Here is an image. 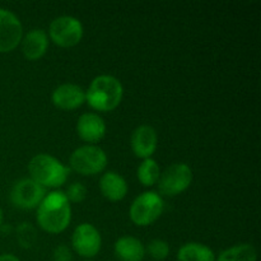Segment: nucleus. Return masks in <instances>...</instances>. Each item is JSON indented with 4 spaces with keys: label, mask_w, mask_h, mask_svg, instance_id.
<instances>
[{
    "label": "nucleus",
    "mask_w": 261,
    "mask_h": 261,
    "mask_svg": "<svg viewBox=\"0 0 261 261\" xmlns=\"http://www.w3.org/2000/svg\"><path fill=\"white\" fill-rule=\"evenodd\" d=\"M193 170L186 163H173L161 172L158 190L165 196H177L188 190L193 184Z\"/></svg>",
    "instance_id": "0eeeda50"
},
{
    "label": "nucleus",
    "mask_w": 261,
    "mask_h": 261,
    "mask_svg": "<svg viewBox=\"0 0 261 261\" xmlns=\"http://www.w3.org/2000/svg\"><path fill=\"white\" fill-rule=\"evenodd\" d=\"M51 102L56 109L73 111L86 103V91L78 84H60L51 93Z\"/></svg>",
    "instance_id": "9b49d317"
},
{
    "label": "nucleus",
    "mask_w": 261,
    "mask_h": 261,
    "mask_svg": "<svg viewBox=\"0 0 261 261\" xmlns=\"http://www.w3.org/2000/svg\"><path fill=\"white\" fill-rule=\"evenodd\" d=\"M3 218H4V217H3V211H2V208H0V228H2V226H3Z\"/></svg>",
    "instance_id": "393cba45"
},
{
    "label": "nucleus",
    "mask_w": 261,
    "mask_h": 261,
    "mask_svg": "<svg viewBox=\"0 0 261 261\" xmlns=\"http://www.w3.org/2000/svg\"><path fill=\"white\" fill-rule=\"evenodd\" d=\"M30 178L40 184L42 188L58 189L66 182L70 168L66 167L61 161L47 153L35 155L28 163Z\"/></svg>",
    "instance_id": "7ed1b4c3"
},
{
    "label": "nucleus",
    "mask_w": 261,
    "mask_h": 261,
    "mask_svg": "<svg viewBox=\"0 0 261 261\" xmlns=\"http://www.w3.org/2000/svg\"><path fill=\"white\" fill-rule=\"evenodd\" d=\"M165 211V201L155 191H145L134 199L129 209L130 221L138 227H148L157 222Z\"/></svg>",
    "instance_id": "39448f33"
},
{
    "label": "nucleus",
    "mask_w": 261,
    "mask_h": 261,
    "mask_svg": "<svg viewBox=\"0 0 261 261\" xmlns=\"http://www.w3.org/2000/svg\"><path fill=\"white\" fill-rule=\"evenodd\" d=\"M127 190V182L121 175L115 171H107L99 178V191L106 200L117 203L125 199Z\"/></svg>",
    "instance_id": "2eb2a0df"
},
{
    "label": "nucleus",
    "mask_w": 261,
    "mask_h": 261,
    "mask_svg": "<svg viewBox=\"0 0 261 261\" xmlns=\"http://www.w3.org/2000/svg\"><path fill=\"white\" fill-rule=\"evenodd\" d=\"M109 158L98 145L87 144L76 148L69 158L70 170L82 176H96L107 167Z\"/></svg>",
    "instance_id": "20e7f679"
},
{
    "label": "nucleus",
    "mask_w": 261,
    "mask_h": 261,
    "mask_svg": "<svg viewBox=\"0 0 261 261\" xmlns=\"http://www.w3.org/2000/svg\"><path fill=\"white\" fill-rule=\"evenodd\" d=\"M64 194H65L69 203L79 204L86 200L88 191H87V188L82 182H73L68 186Z\"/></svg>",
    "instance_id": "4be33fe9"
},
{
    "label": "nucleus",
    "mask_w": 261,
    "mask_h": 261,
    "mask_svg": "<svg viewBox=\"0 0 261 261\" xmlns=\"http://www.w3.org/2000/svg\"><path fill=\"white\" fill-rule=\"evenodd\" d=\"M161 176V168L157 161L153 158H147L143 160L142 163L138 166L137 170V177L139 182L145 188H150L154 186L158 182Z\"/></svg>",
    "instance_id": "6ab92c4d"
},
{
    "label": "nucleus",
    "mask_w": 261,
    "mask_h": 261,
    "mask_svg": "<svg viewBox=\"0 0 261 261\" xmlns=\"http://www.w3.org/2000/svg\"><path fill=\"white\" fill-rule=\"evenodd\" d=\"M107 132L105 120L94 112H87L81 115L76 121V134L83 142L96 145L101 142Z\"/></svg>",
    "instance_id": "ddd939ff"
},
{
    "label": "nucleus",
    "mask_w": 261,
    "mask_h": 261,
    "mask_svg": "<svg viewBox=\"0 0 261 261\" xmlns=\"http://www.w3.org/2000/svg\"><path fill=\"white\" fill-rule=\"evenodd\" d=\"M84 28L81 20L71 15L55 18L48 27V40L64 48L74 47L83 38Z\"/></svg>",
    "instance_id": "423d86ee"
},
{
    "label": "nucleus",
    "mask_w": 261,
    "mask_h": 261,
    "mask_svg": "<svg viewBox=\"0 0 261 261\" xmlns=\"http://www.w3.org/2000/svg\"><path fill=\"white\" fill-rule=\"evenodd\" d=\"M73 250L82 257L92 259L102 247V237L98 229L91 223H81L75 227L71 234Z\"/></svg>",
    "instance_id": "1a4fd4ad"
},
{
    "label": "nucleus",
    "mask_w": 261,
    "mask_h": 261,
    "mask_svg": "<svg viewBox=\"0 0 261 261\" xmlns=\"http://www.w3.org/2000/svg\"><path fill=\"white\" fill-rule=\"evenodd\" d=\"M22 37L23 27L19 18L10 10L0 8V54L15 50Z\"/></svg>",
    "instance_id": "9d476101"
},
{
    "label": "nucleus",
    "mask_w": 261,
    "mask_h": 261,
    "mask_svg": "<svg viewBox=\"0 0 261 261\" xmlns=\"http://www.w3.org/2000/svg\"><path fill=\"white\" fill-rule=\"evenodd\" d=\"M84 261H92V260H84Z\"/></svg>",
    "instance_id": "a878e982"
},
{
    "label": "nucleus",
    "mask_w": 261,
    "mask_h": 261,
    "mask_svg": "<svg viewBox=\"0 0 261 261\" xmlns=\"http://www.w3.org/2000/svg\"><path fill=\"white\" fill-rule=\"evenodd\" d=\"M48 36L46 31L41 28L28 31L23 35L20 46H22V54L28 61H36L45 56L48 48Z\"/></svg>",
    "instance_id": "4468645a"
},
{
    "label": "nucleus",
    "mask_w": 261,
    "mask_h": 261,
    "mask_svg": "<svg viewBox=\"0 0 261 261\" xmlns=\"http://www.w3.org/2000/svg\"><path fill=\"white\" fill-rule=\"evenodd\" d=\"M145 254L149 255L153 260L163 261L170 255V245L167 241L161 239H154L145 247Z\"/></svg>",
    "instance_id": "aec40b11"
},
{
    "label": "nucleus",
    "mask_w": 261,
    "mask_h": 261,
    "mask_svg": "<svg viewBox=\"0 0 261 261\" xmlns=\"http://www.w3.org/2000/svg\"><path fill=\"white\" fill-rule=\"evenodd\" d=\"M256 249L251 244H240L223 250L216 261H256Z\"/></svg>",
    "instance_id": "a211bd4d"
},
{
    "label": "nucleus",
    "mask_w": 261,
    "mask_h": 261,
    "mask_svg": "<svg viewBox=\"0 0 261 261\" xmlns=\"http://www.w3.org/2000/svg\"><path fill=\"white\" fill-rule=\"evenodd\" d=\"M46 196V189L32 178H20L10 190V201L18 209L30 211L40 205L42 199Z\"/></svg>",
    "instance_id": "6e6552de"
},
{
    "label": "nucleus",
    "mask_w": 261,
    "mask_h": 261,
    "mask_svg": "<svg viewBox=\"0 0 261 261\" xmlns=\"http://www.w3.org/2000/svg\"><path fill=\"white\" fill-rule=\"evenodd\" d=\"M53 261H73V252L66 245H59L54 250Z\"/></svg>",
    "instance_id": "5701e85b"
},
{
    "label": "nucleus",
    "mask_w": 261,
    "mask_h": 261,
    "mask_svg": "<svg viewBox=\"0 0 261 261\" xmlns=\"http://www.w3.org/2000/svg\"><path fill=\"white\" fill-rule=\"evenodd\" d=\"M17 240L20 246L24 247V249L32 247L36 241L35 228L30 223H22L17 228Z\"/></svg>",
    "instance_id": "412c9836"
},
{
    "label": "nucleus",
    "mask_w": 261,
    "mask_h": 261,
    "mask_svg": "<svg viewBox=\"0 0 261 261\" xmlns=\"http://www.w3.org/2000/svg\"><path fill=\"white\" fill-rule=\"evenodd\" d=\"M124 97L121 82L112 75L96 76L86 91V102L97 112H111L120 106Z\"/></svg>",
    "instance_id": "f03ea898"
},
{
    "label": "nucleus",
    "mask_w": 261,
    "mask_h": 261,
    "mask_svg": "<svg viewBox=\"0 0 261 261\" xmlns=\"http://www.w3.org/2000/svg\"><path fill=\"white\" fill-rule=\"evenodd\" d=\"M0 261H20V260L13 254H2L0 255Z\"/></svg>",
    "instance_id": "b1692460"
},
{
    "label": "nucleus",
    "mask_w": 261,
    "mask_h": 261,
    "mask_svg": "<svg viewBox=\"0 0 261 261\" xmlns=\"http://www.w3.org/2000/svg\"><path fill=\"white\" fill-rule=\"evenodd\" d=\"M130 147L135 157L140 160L152 158L158 147V134L150 125H140L130 137Z\"/></svg>",
    "instance_id": "f8f14e48"
},
{
    "label": "nucleus",
    "mask_w": 261,
    "mask_h": 261,
    "mask_svg": "<svg viewBox=\"0 0 261 261\" xmlns=\"http://www.w3.org/2000/svg\"><path fill=\"white\" fill-rule=\"evenodd\" d=\"M37 224L50 234H58L65 231L71 222V206L64 191H51L40 205L36 214Z\"/></svg>",
    "instance_id": "f257e3e1"
},
{
    "label": "nucleus",
    "mask_w": 261,
    "mask_h": 261,
    "mask_svg": "<svg viewBox=\"0 0 261 261\" xmlns=\"http://www.w3.org/2000/svg\"><path fill=\"white\" fill-rule=\"evenodd\" d=\"M114 252L119 261H143L145 246L137 237L124 236L115 242Z\"/></svg>",
    "instance_id": "dca6fc26"
},
{
    "label": "nucleus",
    "mask_w": 261,
    "mask_h": 261,
    "mask_svg": "<svg viewBox=\"0 0 261 261\" xmlns=\"http://www.w3.org/2000/svg\"><path fill=\"white\" fill-rule=\"evenodd\" d=\"M177 261H216V254L206 245L188 242L178 249Z\"/></svg>",
    "instance_id": "f3484780"
}]
</instances>
